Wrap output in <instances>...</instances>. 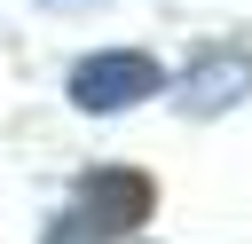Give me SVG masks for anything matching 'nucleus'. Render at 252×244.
<instances>
[{"mask_svg": "<svg viewBox=\"0 0 252 244\" xmlns=\"http://www.w3.org/2000/svg\"><path fill=\"white\" fill-rule=\"evenodd\" d=\"M150 94H158V63H150V55H126V47H118V55H87V63L71 71V102L94 110V118H102V110H134V102H150Z\"/></svg>", "mask_w": 252, "mask_h": 244, "instance_id": "f257e3e1", "label": "nucleus"}, {"mask_svg": "<svg viewBox=\"0 0 252 244\" xmlns=\"http://www.w3.org/2000/svg\"><path fill=\"white\" fill-rule=\"evenodd\" d=\"M79 220L110 244V236H126V228H142L150 220V181L134 173V165H94L87 181H79Z\"/></svg>", "mask_w": 252, "mask_h": 244, "instance_id": "f03ea898", "label": "nucleus"}, {"mask_svg": "<svg viewBox=\"0 0 252 244\" xmlns=\"http://www.w3.org/2000/svg\"><path fill=\"white\" fill-rule=\"evenodd\" d=\"M244 87H252V55L220 47V55H205V63L181 71V110H228Z\"/></svg>", "mask_w": 252, "mask_h": 244, "instance_id": "7ed1b4c3", "label": "nucleus"}, {"mask_svg": "<svg viewBox=\"0 0 252 244\" xmlns=\"http://www.w3.org/2000/svg\"><path fill=\"white\" fill-rule=\"evenodd\" d=\"M47 244H102V236H94V228L71 213V220H55V228H47Z\"/></svg>", "mask_w": 252, "mask_h": 244, "instance_id": "20e7f679", "label": "nucleus"}, {"mask_svg": "<svg viewBox=\"0 0 252 244\" xmlns=\"http://www.w3.org/2000/svg\"><path fill=\"white\" fill-rule=\"evenodd\" d=\"M55 8H94V0H55Z\"/></svg>", "mask_w": 252, "mask_h": 244, "instance_id": "39448f33", "label": "nucleus"}]
</instances>
